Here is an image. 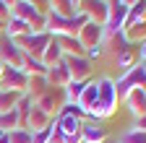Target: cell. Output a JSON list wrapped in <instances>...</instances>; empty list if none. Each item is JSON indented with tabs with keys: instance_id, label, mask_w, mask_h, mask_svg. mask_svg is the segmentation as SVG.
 <instances>
[{
	"instance_id": "15",
	"label": "cell",
	"mask_w": 146,
	"mask_h": 143,
	"mask_svg": "<svg viewBox=\"0 0 146 143\" xmlns=\"http://www.w3.org/2000/svg\"><path fill=\"white\" fill-rule=\"evenodd\" d=\"M50 125H52V117L44 109H39L36 104H31V112H29V120H26V130L39 133V130H47Z\"/></svg>"
},
{
	"instance_id": "34",
	"label": "cell",
	"mask_w": 146,
	"mask_h": 143,
	"mask_svg": "<svg viewBox=\"0 0 146 143\" xmlns=\"http://www.w3.org/2000/svg\"><path fill=\"white\" fill-rule=\"evenodd\" d=\"M8 18H11V5H5V3H3V0H0V21H3V24H5Z\"/></svg>"
},
{
	"instance_id": "19",
	"label": "cell",
	"mask_w": 146,
	"mask_h": 143,
	"mask_svg": "<svg viewBox=\"0 0 146 143\" xmlns=\"http://www.w3.org/2000/svg\"><path fill=\"white\" fill-rule=\"evenodd\" d=\"M29 31H31L29 24H24L21 18H13V16L5 21V29H3V34H5V37H11V39H21V37H26Z\"/></svg>"
},
{
	"instance_id": "26",
	"label": "cell",
	"mask_w": 146,
	"mask_h": 143,
	"mask_svg": "<svg viewBox=\"0 0 146 143\" xmlns=\"http://www.w3.org/2000/svg\"><path fill=\"white\" fill-rule=\"evenodd\" d=\"M21 70H24L26 76H47V65L42 60H36V57H29V55H24Z\"/></svg>"
},
{
	"instance_id": "44",
	"label": "cell",
	"mask_w": 146,
	"mask_h": 143,
	"mask_svg": "<svg viewBox=\"0 0 146 143\" xmlns=\"http://www.w3.org/2000/svg\"><path fill=\"white\" fill-rule=\"evenodd\" d=\"M3 135H5V133H0V138H3Z\"/></svg>"
},
{
	"instance_id": "33",
	"label": "cell",
	"mask_w": 146,
	"mask_h": 143,
	"mask_svg": "<svg viewBox=\"0 0 146 143\" xmlns=\"http://www.w3.org/2000/svg\"><path fill=\"white\" fill-rule=\"evenodd\" d=\"M50 135H52V125H50L47 130H39V133H34L31 143H50Z\"/></svg>"
},
{
	"instance_id": "45",
	"label": "cell",
	"mask_w": 146,
	"mask_h": 143,
	"mask_svg": "<svg viewBox=\"0 0 146 143\" xmlns=\"http://www.w3.org/2000/svg\"><path fill=\"white\" fill-rule=\"evenodd\" d=\"M143 65H146V63H143Z\"/></svg>"
},
{
	"instance_id": "29",
	"label": "cell",
	"mask_w": 146,
	"mask_h": 143,
	"mask_svg": "<svg viewBox=\"0 0 146 143\" xmlns=\"http://www.w3.org/2000/svg\"><path fill=\"white\" fill-rule=\"evenodd\" d=\"M31 104H34V101H31L26 94L21 96V101L16 104V112H18V128H26V120H29V112H31Z\"/></svg>"
},
{
	"instance_id": "18",
	"label": "cell",
	"mask_w": 146,
	"mask_h": 143,
	"mask_svg": "<svg viewBox=\"0 0 146 143\" xmlns=\"http://www.w3.org/2000/svg\"><path fill=\"white\" fill-rule=\"evenodd\" d=\"M97 78H91L89 83H86V88H84V94H81V99H78V109L84 112V117H89V112H91V107L97 104Z\"/></svg>"
},
{
	"instance_id": "3",
	"label": "cell",
	"mask_w": 146,
	"mask_h": 143,
	"mask_svg": "<svg viewBox=\"0 0 146 143\" xmlns=\"http://www.w3.org/2000/svg\"><path fill=\"white\" fill-rule=\"evenodd\" d=\"M50 39H52V37H50L47 31H39V34L29 31L26 37L16 39V42H18V47L24 49V55H29V57H36V60H42V55H44V49H47Z\"/></svg>"
},
{
	"instance_id": "31",
	"label": "cell",
	"mask_w": 146,
	"mask_h": 143,
	"mask_svg": "<svg viewBox=\"0 0 146 143\" xmlns=\"http://www.w3.org/2000/svg\"><path fill=\"white\" fill-rule=\"evenodd\" d=\"M117 143H146V133H141V130H125L120 138H115Z\"/></svg>"
},
{
	"instance_id": "5",
	"label": "cell",
	"mask_w": 146,
	"mask_h": 143,
	"mask_svg": "<svg viewBox=\"0 0 146 143\" xmlns=\"http://www.w3.org/2000/svg\"><path fill=\"white\" fill-rule=\"evenodd\" d=\"M0 63L5 68H21L24 65V49L18 47L16 39L0 34Z\"/></svg>"
},
{
	"instance_id": "8",
	"label": "cell",
	"mask_w": 146,
	"mask_h": 143,
	"mask_svg": "<svg viewBox=\"0 0 146 143\" xmlns=\"http://www.w3.org/2000/svg\"><path fill=\"white\" fill-rule=\"evenodd\" d=\"M26 83H29V76L21 68H3V73H0V88H11V91L26 94Z\"/></svg>"
},
{
	"instance_id": "21",
	"label": "cell",
	"mask_w": 146,
	"mask_h": 143,
	"mask_svg": "<svg viewBox=\"0 0 146 143\" xmlns=\"http://www.w3.org/2000/svg\"><path fill=\"white\" fill-rule=\"evenodd\" d=\"M89 81H91V78H89ZM89 81H70V83L63 88V99H65V104H78V99H81V94H84V88H86Z\"/></svg>"
},
{
	"instance_id": "9",
	"label": "cell",
	"mask_w": 146,
	"mask_h": 143,
	"mask_svg": "<svg viewBox=\"0 0 146 143\" xmlns=\"http://www.w3.org/2000/svg\"><path fill=\"white\" fill-rule=\"evenodd\" d=\"M78 42L84 44V49H91V47H99L104 42V26L102 24H94V21H86L78 31Z\"/></svg>"
},
{
	"instance_id": "35",
	"label": "cell",
	"mask_w": 146,
	"mask_h": 143,
	"mask_svg": "<svg viewBox=\"0 0 146 143\" xmlns=\"http://www.w3.org/2000/svg\"><path fill=\"white\" fill-rule=\"evenodd\" d=\"M102 55H104V52H102V44H99V47L86 49V57H89V60H97V57H102Z\"/></svg>"
},
{
	"instance_id": "24",
	"label": "cell",
	"mask_w": 146,
	"mask_h": 143,
	"mask_svg": "<svg viewBox=\"0 0 146 143\" xmlns=\"http://www.w3.org/2000/svg\"><path fill=\"white\" fill-rule=\"evenodd\" d=\"M21 91H11V88H0V112L16 109V104L21 101Z\"/></svg>"
},
{
	"instance_id": "27",
	"label": "cell",
	"mask_w": 146,
	"mask_h": 143,
	"mask_svg": "<svg viewBox=\"0 0 146 143\" xmlns=\"http://www.w3.org/2000/svg\"><path fill=\"white\" fill-rule=\"evenodd\" d=\"M123 34H125V39L131 42V44H133V42H146V18L136 21L131 29H125Z\"/></svg>"
},
{
	"instance_id": "23",
	"label": "cell",
	"mask_w": 146,
	"mask_h": 143,
	"mask_svg": "<svg viewBox=\"0 0 146 143\" xmlns=\"http://www.w3.org/2000/svg\"><path fill=\"white\" fill-rule=\"evenodd\" d=\"M60 42V47H63V55H86V49H84V44L78 42V37H55Z\"/></svg>"
},
{
	"instance_id": "11",
	"label": "cell",
	"mask_w": 146,
	"mask_h": 143,
	"mask_svg": "<svg viewBox=\"0 0 146 143\" xmlns=\"http://www.w3.org/2000/svg\"><path fill=\"white\" fill-rule=\"evenodd\" d=\"M110 138L107 128L102 122H91V120H84L81 125V143H104Z\"/></svg>"
},
{
	"instance_id": "22",
	"label": "cell",
	"mask_w": 146,
	"mask_h": 143,
	"mask_svg": "<svg viewBox=\"0 0 146 143\" xmlns=\"http://www.w3.org/2000/svg\"><path fill=\"white\" fill-rule=\"evenodd\" d=\"M63 60V47H60V42L58 39H50V44H47V49H44V55H42V63L50 68V65H55V63H60Z\"/></svg>"
},
{
	"instance_id": "14",
	"label": "cell",
	"mask_w": 146,
	"mask_h": 143,
	"mask_svg": "<svg viewBox=\"0 0 146 143\" xmlns=\"http://www.w3.org/2000/svg\"><path fill=\"white\" fill-rule=\"evenodd\" d=\"M123 101H125L128 112H131L133 117H143L146 115V88H133Z\"/></svg>"
},
{
	"instance_id": "38",
	"label": "cell",
	"mask_w": 146,
	"mask_h": 143,
	"mask_svg": "<svg viewBox=\"0 0 146 143\" xmlns=\"http://www.w3.org/2000/svg\"><path fill=\"white\" fill-rule=\"evenodd\" d=\"M63 143H81V133H73V135H65Z\"/></svg>"
},
{
	"instance_id": "39",
	"label": "cell",
	"mask_w": 146,
	"mask_h": 143,
	"mask_svg": "<svg viewBox=\"0 0 146 143\" xmlns=\"http://www.w3.org/2000/svg\"><path fill=\"white\" fill-rule=\"evenodd\" d=\"M138 57H141V63H146V42L138 44Z\"/></svg>"
},
{
	"instance_id": "13",
	"label": "cell",
	"mask_w": 146,
	"mask_h": 143,
	"mask_svg": "<svg viewBox=\"0 0 146 143\" xmlns=\"http://www.w3.org/2000/svg\"><path fill=\"white\" fill-rule=\"evenodd\" d=\"M131 49V42L125 39V34L117 31V34H104V42H102V52H110L112 57H117L120 52Z\"/></svg>"
},
{
	"instance_id": "7",
	"label": "cell",
	"mask_w": 146,
	"mask_h": 143,
	"mask_svg": "<svg viewBox=\"0 0 146 143\" xmlns=\"http://www.w3.org/2000/svg\"><path fill=\"white\" fill-rule=\"evenodd\" d=\"M107 24H104V34H117L125 29V18H128V5H123L120 0H107Z\"/></svg>"
},
{
	"instance_id": "2",
	"label": "cell",
	"mask_w": 146,
	"mask_h": 143,
	"mask_svg": "<svg viewBox=\"0 0 146 143\" xmlns=\"http://www.w3.org/2000/svg\"><path fill=\"white\" fill-rule=\"evenodd\" d=\"M11 16H13V18H21L24 24H29V29H31L34 34L44 31V13L36 11L34 5H29L26 0H18V3H13V5H11Z\"/></svg>"
},
{
	"instance_id": "1",
	"label": "cell",
	"mask_w": 146,
	"mask_h": 143,
	"mask_svg": "<svg viewBox=\"0 0 146 143\" xmlns=\"http://www.w3.org/2000/svg\"><path fill=\"white\" fill-rule=\"evenodd\" d=\"M97 104L91 107V112H89V117L86 120H91V122H102V120H110L115 115V109H117V94H115V78L112 76H99L97 78Z\"/></svg>"
},
{
	"instance_id": "20",
	"label": "cell",
	"mask_w": 146,
	"mask_h": 143,
	"mask_svg": "<svg viewBox=\"0 0 146 143\" xmlns=\"http://www.w3.org/2000/svg\"><path fill=\"white\" fill-rule=\"evenodd\" d=\"M34 104L39 107V109H44L50 117H55V115H58V107H60V101H58V91H55V88H50V91H47L44 96H39Z\"/></svg>"
},
{
	"instance_id": "32",
	"label": "cell",
	"mask_w": 146,
	"mask_h": 143,
	"mask_svg": "<svg viewBox=\"0 0 146 143\" xmlns=\"http://www.w3.org/2000/svg\"><path fill=\"white\" fill-rule=\"evenodd\" d=\"M115 60H117V68L123 70V73H125L128 68H133V65H136V63H133V52H131V49H125V52H120V55H117Z\"/></svg>"
},
{
	"instance_id": "43",
	"label": "cell",
	"mask_w": 146,
	"mask_h": 143,
	"mask_svg": "<svg viewBox=\"0 0 146 143\" xmlns=\"http://www.w3.org/2000/svg\"><path fill=\"white\" fill-rule=\"evenodd\" d=\"M3 29H5V24H3V21H0V34H3Z\"/></svg>"
},
{
	"instance_id": "6",
	"label": "cell",
	"mask_w": 146,
	"mask_h": 143,
	"mask_svg": "<svg viewBox=\"0 0 146 143\" xmlns=\"http://www.w3.org/2000/svg\"><path fill=\"white\" fill-rule=\"evenodd\" d=\"M44 31L50 34V37H76V26H73L70 18H65V16H58V13H44Z\"/></svg>"
},
{
	"instance_id": "4",
	"label": "cell",
	"mask_w": 146,
	"mask_h": 143,
	"mask_svg": "<svg viewBox=\"0 0 146 143\" xmlns=\"http://www.w3.org/2000/svg\"><path fill=\"white\" fill-rule=\"evenodd\" d=\"M63 63L70 73V81H89L94 73V65L86 55H63Z\"/></svg>"
},
{
	"instance_id": "41",
	"label": "cell",
	"mask_w": 146,
	"mask_h": 143,
	"mask_svg": "<svg viewBox=\"0 0 146 143\" xmlns=\"http://www.w3.org/2000/svg\"><path fill=\"white\" fill-rule=\"evenodd\" d=\"M0 143H8V135H3V138H0Z\"/></svg>"
},
{
	"instance_id": "25",
	"label": "cell",
	"mask_w": 146,
	"mask_h": 143,
	"mask_svg": "<svg viewBox=\"0 0 146 143\" xmlns=\"http://www.w3.org/2000/svg\"><path fill=\"white\" fill-rule=\"evenodd\" d=\"M47 11L58 13V16H65V18H73V16H76V8L70 5V0H47Z\"/></svg>"
},
{
	"instance_id": "28",
	"label": "cell",
	"mask_w": 146,
	"mask_h": 143,
	"mask_svg": "<svg viewBox=\"0 0 146 143\" xmlns=\"http://www.w3.org/2000/svg\"><path fill=\"white\" fill-rule=\"evenodd\" d=\"M18 128V112L8 109V112H0V133H11Z\"/></svg>"
},
{
	"instance_id": "10",
	"label": "cell",
	"mask_w": 146,
	"mask_h": 143,
	"mask_svg": "<svg viewBox=\"0 0 146 143\" xmlns=\"http://www.w3.org/2000/svg\"><path fill=\"white\" fill-rule=\"evenodd\" d=\"M107 0H81V5H78V13H86L89 16V21H94V24H107Z\"/></svg>"
},
{
	"instance_id": "30",
	"label": "cell",
	"mask_w": 146,
	"mask_h": 143,
	"mask_svg": "<svg viewBox=\"0 0 146 143\" xmlns=\"http://www.w3.org/2000/svg\"><path fill=\"white\" fill-rule=\"evenodd\" d=\"M5 135H8V143H31V138H34V133L26 130V128H16Z\"/></svg>"
},
{
	"instance_id": "16",
	"label": "cell",
	"mask_w": 146,
	"mask_h": 143,
	"mask_svg": "<svg viewBox=\"0 0 146 143\" xmlns=\"http://www.w3.org/2000/svg\"><path fill=\"white\" fill-rule=\"evenodd\" d=\"M47 81H50L52 88H65V86L70 83V73H68V68H65L63 60L47 68Z\"/></svg>"
},
{
	"instance_id": "40",
	"label": "cell",
	"mask_w": 146,
	"mask_h": 143,
	"mask_svg": "<svg viewBox=\"0 0 146 143\" xmlns=\"http://www.w3.org/2000/svg\"><path fill=\"white\" fill-rule=\"evenodd\" d=\"M3 3H5V5H13V3H18V0H3Z\"/></svg>"
},
{
	"instance_id": "42",
	"label": "cell",
	"mask_w": 146,
	"mask_h": 143,
	"mask_svg": "<svg viewBox=\"0 0 146 143\" xmlns=\"http://www.w3.org/2000/svg\"><path fill=\"white\" fill-rule=\"evenodd\" d=\"M104 143H117V140H115V138H107V140H104Z\"/></svg>"
},
{
	"instance_id": "37",
	"label": "cell",
	"mask_w": 146,
	"mask_h": 143,
	"mask_svg": "<svg viewBox=\"0 0 146 143\" xmlns=\"http://www.w3.org/2000/svg\"><path fill=\"white\" fill-rule=\"evenodd\" d=\"M133 130L146 133V115H143V117H136V122H133Z\"/></svg>"
},
{
	"instance_id": "12",
	"label": "cell",
	"mask_w": 146,
	"mask_h": 143,
	"mask_svg": "<svg viewBox=\"0 0 146 143\" xmlns=\"http://www.w3.org/2000/svg\"><path fill=\"white\" fill-rule=\"evenodd\" d=\"M52 125H55L63 135H73V133H81L84 120L76 117V115H68V112H58V115H55V120H52Z\"/></svg>"
},
{
	"instance_id": "36",
	"label": "cell",
	"mask_w": 146,
	"mask_h": 143,
	"mask_svg": "<svg viewBox=\"0 0 146 143\" xmlns=\"http://www.w3.org/2000/svg\"><path fill=\"white\" fill-rule=\"evenodd\" d=\"M29 5H34L36 11H42V13H47V0H26Z\"/></svg>"
},
{
	"instance_id": "17",
	"label": "cell",
	"mask_w": 146,
	"mask_h": 143,
	"mask_svg": "<svg viewBox=\"0 0 146 143\" xmlns=\"http://www.w3.org/2000/svg\"><path fill=\"white\" fill-rule=\"evenodd\" d=\"M50 88H52V86H50L47 76H29V83H26V96H29L31 101H36L39 96H44Z\"/></svg>"
}]
</instances>
